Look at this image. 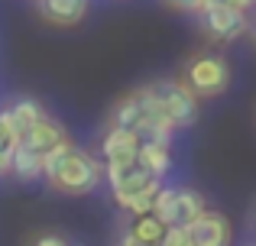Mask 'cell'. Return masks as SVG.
<instances>
[{"instance_id":"1","label":"cell","mask_w":256,"mask_h":246,"mask_svg":"<svg viewBox=\"0 0 256 246\" xmlns=\"http://www.w3.org/2000/svg\"><path fill=\"white\" fill-rule=\"evenodd\" d=\"M42 175L56 191L65 195H88L100 185L104 178V165L84 149H75L72 139L58 143L42 156Z\"/></svg>"},{"instance_id":"2","label":"cell","mask_w":256,"mask_h":246,"mask_svg":"<svg viewBox=\"0 0 256 246\" xmlns=\"http://www.w3.org/2000/svg\"><path fill=\"white\" fill-rule=\"evenodd\" d=\"M182 81L192 88L194 97H218L227 91L230 81V68H227V58L220 55H194L185 68Z\"/></svg>"},{"instance_id":"3","label":"cell","mask_w":256,"mask_h":246,"mask_svg":"<svg viewBox=\"0 0 256 246\" xmlns=\"http://www.w3.org/2000/svg\"><path fill=\"white\" fill-rule=\"evenodd\" d=\"M201 211H204V198L192 188H159L152 204V214L166 227H188Z\"/></svg>"},{"instance_id":"4","label":"cell","mask_w":256,"mask_h":246,"mask_svg":"<svg viewBox=\"0 0 256 246\" xmlns=\"http://www.w3.org/2000/svg\"><path fill=\"white\" fill-rule=\"evenodd\" d=\"M152 97H156L159 110L169 117V123L175 130L182 126H192L198 120V97L192 94L185 81H159L152 84Z\"/></svg>"},{"instance_id":"5","label":"cell","mask_w":256,"mask_h":246,"mask_svg":"<svg viewBox=\"0 0 256 246\" xmlns=\"http://www.w3.org/2000/svg\"><path fill=\"white\" fill-rule=\"evenodd\" d=\"M201 26L211 39H220V42H230V39L244 36L250 29V19H246V10H237V6L224 3V0H214L201 10Z\"/></svg>"},{"instance_id":"6","label":"cell","mask_w":256,"mask_h":246,"mask_svg":"<svg viewBox=\"0 0 256 246\" xmlns=\"http://www.w3.org/2000/svg\"><path fill=\"white\" fill-rule=\"evenodd\" d=\"M104 178H107V185H110V191H114V201H117L120 208H126V204L133 201V195H136L150 178H156V175H150V172L140 165V159H136V162L107 165Z\"/></svg>"},{"instance_id":"7","label":"cell","mask_w":256,"mask_h":246,"mask_svg":"<svg viewBox=\"0 0 256 246\" xmlns=\"http://www.w3.org/2000/svg\"><path fill=\"white\" fill-rule=\"evenodd\" d=\"M185 230L194 246H230V224L218 211H201Z\"/></svg>"},{"instance_id":"8","label":"cell","mask_w":256,"mask_h":246,"mask_svg":"<svg viewBox=\"0 0 256 246\" xmlns=\"http://www.w3.org/2000/svg\"><path fill=\"white\" fill-rule=\"evenodd\" d=\"M156 107V97H152V88H136L124 97V101L114 107L110 114V126H120V130H136L143 123V117Z\"/></svg>"},{"instance_id":"9","label":"cell","mask_w":256,"mask_h":246,"mask_svg":"<svg viewBox=\"0 0 256 246\" xmlns=\"http://www.w3.org/2000/svg\"><path fill=\"white\" fill-rule=\"evenodd\" d=\"M100 156H104L107 165H120V162H136L140 156V139L136 133L120 130V126H110L100 143Z\"/></svg>"},{"instance_id":"10","label":"cell","mask_w":256,"mask_h":246,"mask_svg":"<svg viewBox=\"0 0 256 246\" xmlns=\"http://www.w3.org/2000/svg\"><path fill=\"white\" fill-rule=\"evenodd\" d=\"M20 139H23L26 146H32L39 156H46V152L56 149L58 143H65V139H68V133H65V126L58 123V120H52L49 114H42L36 123L30 126V130L23 133V136H20Z\"/></svg>"},{"instance_id":"11","label":"cell","mask_w":256,"mask_h":246,"mask_svg":"<svg viewBox=\"0 0 256 246\" xmlns=\"http://www.w3.org/2000/svg\"><path fill=\"white\" fill-rule=\"evenodd\" d=\"M91 10V0H39V13L52 26H78Z\"/></svg>"},{"instance_id":"12","label":"cell","mask_w":256,"mask_h":246,"mask_svg":"<svg viewBox=\"0 0 256 246\" xmlns=\"http://www.w3.org/2000/svg\"><path fill=\"white\" fill-rule=\"evenodd\" d=\"M42 104L32 101V97H16L13 104H6V107H0V117H4L6 123H10V130L16 133V136H23L26 130H30L32 123L42 117Z\"/></svg>"},{"instance_id":"13","label":"cell","mask_w":256,"mask_h":246,"mask_svg":"<svg viewBox=\"0 0 256 246\" xmlns=\"http://www.w3.org/2000/svg\"><path fill=\"white\" fill-rule=\"evenodd\" d=\"M10 172L20 178V182H36V178H42V156L20 139L16 149H13V156H10Z\"/></svg>"},{"instance_id":"14","label":"cell","mask_w":256,"mask_h":246,"mask_svg":"<svg viewBox=\"0 0 256 246\" xmlns=\"http://www.w3.org/2000/svg\"><path fill=\"white\" fill-rule=\"evenodd\" d=\"M140 165H143L150 175L162 178L166 172L172 169V149L169 146H159V143H140Z\"/></svg>"},{"instance_id":"15","label":"cell","mask_w":256,"mask_h":246,"mask_svg":"<svg viewBox=\"0 0 256 246\" xmlns=\"http://www.w3.org/2000/svg\"><path fill=\"white\" fill-rule=\"evenodd\" d=\"M130 234L136 237L140 243H159L162 234H166V224L159 221L152 211H150V214H136V224L130 227Z\"/></svg>"},{"instance_id":"16","label":"cell","mask_w":256,"mask_h":246,"mask_svg":"<svg viewBox=\"0 0 256 246\" xmlns=\"http://www.w3.org/2000/svg\"><path fill=\"white\" fill-rule=\"evenodd\" d=\"M159 188H162V182H159V178H150V182H146L143 188H140L136 195H133V201L126 204V211H130V214H150L152 204H156Z\"/></svg>"},{"instance_id":"17","label":"cell","mask_w":256,"mask_h":246,"mask_svg":"<svg viewBox=\"0 0 256 246\" xmlns=\"http://www.w3.org/2000/svg\"><path fill=\"white\" fill-rule=\"evenodd\" d=\"M16 143H20V136L10 130V123L0 117V175H6L10 172V156H13V149H16Z\"/></svg>"},{"instance_id":"18","label":"cell","mask_w":256,"mask_h":246,"mask_svg":"<svg viewBox=\"0 0 256 246\" xmlns=\"http://www.w3.org/2000/svg\"><path fill=\"white\" fill-rule=\"evenodd\" d=\"M159 246H194V243H192V237H188L185 227H166Z\"/></svg>"},{"instance_id":"19","label":"cell","mask_w":256,"mask_h":246,"mask_svg":"<svg viewBox=\"0 0 256 246\" xmlns=\"http://www.w3.org/2000/svg\"><path fill=\"white\" fill-rule=\"evenodd\" d=\"M169 6H175V10H185V13H201L208 3H214V0H166Z\"/></svg>"},{"instance_id":"20","label":"cell","mask_w":256,"mask_h":246,"mask_svg":"<svg viewBox=\"0 0 256 246\" xmlns=\"http://www.w3.org/2000/svg\"><path fill=\"white\" fill-rule=\"evenodd\" d=\"M32 246H68V243H65L58 234H42V237H39V240L32 243Z\"/></svg>"},{"instance_id":"21","label":"cell","mask_w":256,"mask_h":246,"mask_svg":"<svg viewBox=\"0 0 256 246\" xmlns=\"http://www.w3.org/2000/svg\"><path fill=\"white\" fill-rule=\"evenodd\" d=\"M117 246H146V243H140V240H136V237H133V234H130V230H126V234H124V237H120V243H117Z\"/></svg>"},{"instance_id":"22","label":"cell","mask_w":256,"mask_h":246,"mask_svg":"<svg viewBox=\"0 0 256 246\" xmlns=\"http://www.w3.org/2000/svg\"><path fill=\"white\" fill-rule=\"evenodd\" d=\"M253 42H256V26H253Z\"/></svg>"},{"instance_id":"23","label":"cell","mask_w":256,"mask_h":246,"mask_svg":"<svg viewBox=\"0 0 256 246\" xmlns=\"http://www.w3.org/2000/svg\"><path fill=\"white\" fill-rule=\"evenodd\" d=\"M146 246H159V243H146Z\"/></svg>"},{"instance_id":"24","label":"cell","mask_w":256,"mask_h":246,"mask_svg":"<svg viewBox=\"0 0 256 246\" xmlns=\"http://www.w3.org/2000/svg\"><path fill=\"white\" fill-rule=\"evenodd\" d=\"M253 3H256V0H253Z\"/></svg>"}]
</instances>
